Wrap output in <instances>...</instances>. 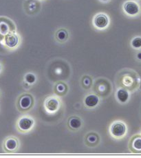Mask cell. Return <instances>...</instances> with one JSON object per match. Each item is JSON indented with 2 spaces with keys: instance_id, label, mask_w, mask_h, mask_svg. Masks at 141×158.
<instances>
[{
  "instance_id": "cell-1",
  "label": "cell",
  "mask_w": 141,
  "mask_h": 158,
  "mask_svg": "<svg viewBox=\"0 0 141 158\" xmlns=\"http://www.w3.org/2000/svg\"><path fill=\"white\" fill-rule=\"evenodd\" d=\"M14 26L10 19L0 17V40H2L7 34L13 33Z\"/></svg>"
},
{
  "instance_id": "cell-2",
  "label": "cell",
  "mask_w": 141,
  "mask_h": 158,
  "mask_svg": "<svg viewBox=\"0 0 141 158\" xmlns=\"http://www.w3.org/2000/svg\"><path fill=\"white\" fill-rule=\"evenodd\" d=\"M110 133L114 137L121 138L127 133V127L122 122H115L111 126Z\"/></svg>"
},
{
  "instance_id": "cell-3",
  "label": "cell",
  "mask_w": 141,
  "mask_h": 158,
  "mask_svg": "<svg viewBox=\"0 0 141 158\" xmlns=\"http://www.w3.org/2000/svg\"><path fill=\"white\" fill-rule=\"evenodd\" d=\"M19 142L15 137H10L6 139L3 144V148L6 153H13L18 148Z\"/></svg>"
},
{
  "instance_id": "cell-4",
  "label": "cell",
  "mask_w": 141,
  "mask_h": 158,
  "mask_svg": "<svg viewBox=\"0 0 141 158\" xmlns=\"http://www.w3.org/2000/svg\"><path fill=\"white\" fill-rule=\"evenodd\" d=\"M45 107L50 113L57 111L60 107V100L55 97L48 98L45 102Z\"/></svg>"
},
{
  "instance_id": "cell-5",
  "label": "cell",
  "mask_w": 141,
  "mask_h": 158,
  "mask_svg": "<svg viewBox=\"0 0 141 158\" xmlns=\"http://www.w3.org/2000/svg\"><path fill=\"white\" fill-rule=\"evenodd\" d=\"M4 42L5 46H6L8 48H14L18 44L19 38L18 36L14 33H10L7 34L2 40Z\"/></svg>"
},
{
  "instance_id": "cell-6",
  "label": "cell",
  "mask_w": 141,
  "mask_h": 158,
  "mask_svg": "<svg viewBox=\"0 0 141 158\" xmlns=\"http://www.w3.org/2000/svg\"><path fill=\"white\" fill-rule=\"evenodd\" d=\"M34 120L28 117H23L19 119L18 122V127L19 130L22 131H28L33 128Z\"/></svg>"
},
{
  "instance_id": "cell-7",
  "label": "cell",
  "mask_w": 141,
  "mask_h": 158,
  "mask_svg": "<svg viewBox=\"0 0 141 158\" xmlns=\"http://www.w3.org/2000/svg\"><path fill=\"white\" fill-rule=\"evenodd\" d=\"M33 97L30 95H24L20 98L19 106L22 110L30 109L33 105Z\"/></svg>"
},
{
  "instance_id": "cell-8",
  "label": "cell",
  "mask_w": 141,
  "mask_h": 158,
  "mask_svg": "<svg viewBox=\"0 0 141 158\" xmlns=\"http://www.w3.org/2000/svg\"><path fill=\"white\" fill-rule=\"evenodd\" d=\"M94 23L99 28H104L108 25L109 20L105 14H99L94 19Z\"/></svg>"
},
{
  "instance_id": "cell-9",
  "label": "cell",
  "mask_w": 141,
  "mask_h": 158,
  "mask_svg": "<svg viewBox=\"0 0 141 158\" xmlns=\"http://www.w3.org/2000/svg\"><path fill=\"white\" fill-rule=\"evenodd\" d=\"M131 151L134 153H141V136L136 135L131 139L130 144Z\"/></svg>"
},
{
  "instance_id": "cell-10",
  "label": "cell",
  "mask_w": 141,
  "mask_h": 158,
  "mask_svg": "<svg viewBox=\"0 0 141 158\" xmlns=\"http://www.w3.org/2000/svg\"><path fill=\"white\" fill-rule=\"evenodd\" d=\"M124 10L126 13L130 15H135L139 11V7L137 4L134 2H128L124 5Z\"/></svg>"
},
{
  "instance_id": "cell-11",
  "label": "cell",
  "mask_w": 141,
  "mask_h": 158,
  "mask_svg": "<svg viewBox=\"0 0 141 158\" xmlns=\"http://www.w3.org/2000/svg\"><path fill=\"white\" fill-rule=\"evenodd\" d=\"M99 98L95 95H90L85 99V104L89 108H94L99 104Z\"/></svg>"
},
{
  "instance_id": "cell-12",
  "label": "cell",
  "mask_w": 141,
  "mask_h": 158,
  "mask_svg": "<svg viewBox=\"0 0 141 158\" xmlns=\"http://www.w3.org/2000/svg\"><path fill=\"white\" fill-rule=\"evenodd\" d=\"M116 97L120 102H121V103H125L128 100L130 95H129V93L127 92V90L124 89H120L117 91Z\"/></svg>"
},
{
  "instance_id": "cell-13",
  "label": "cell",
  "mask_w": 141,
  "mask_h": 158,
  "mask_svg": "<svg viewBox=\"0 0 141 158\" xmlns=\"http://www.w3.org/2000/svg\"><path fill=\"white\" fill-rule=\"evenodd\" d=\"M82 125V122L81 119L76 117H73L70 118L69 120V126L73 129H78Z\"/></svg>"
},
{
  "instance_id": "cell-14",
  "label": "cell",
  "mask_w": 141,
  "mask_h": 158,
  "mask_svg": "<svg viewBox=\"0 0 141 158\" xmlns=\"http://www.w3.org/2000/svg\"><path fill=\"white\" fill-rule=\"evenodd\" d=\"M57 39L61 42H64L67 40V37H68V33L67 32L64 30V29H61L57 33Z\"/></svg>"
},
{
  "instance_id": "cell-15",
  "label": "cell",
  "mask_w": 141,
  "mask_h": 158,
  "mask_svg": "<svg viewBox=\"0 0 141 158\" xmlns=\"http://www.w3.org/2000/svg\"><path fill=\"white\" fill-rule=\"evenodd\" d=\"M131 45L135 48H139L141 47V37H136L132 40Z\"/></svg>"
},
{
  "instance_id": "cell-16",
  "label": "cell",
  "mask_w": 141,
  "mask_h": 158,
  "mask_svg": "<svg viewBox=\"0 0 141 158\" xmlns=\"http://www.w3.org/2000/svg\"><path fill=\"white\" fill-rule=\"evenodd\" d=\"M25 80L29 84H33L36 81V77H35L34 75L32 74V73H28L26 75Z\"/></svg>"
},
{
  "instance_id": "cell-17",
  "label": "cell",
  "mask_w": 141,
  "mask_h": 158,
  "mask_svg": "<svg viewBox=\"0 0 141 158\" xmlns=\"http://www.w3.org/2000/svg\"><path fill=\"white\" fill-rule=\"evenodd\" d=\"M98 137L97 135H88L87 140L88 142L90 143H96L97 142Z\"/></svg>"
},
{
  "instance_id": "cell-18",
  "label": "cell",
  "mask_w": 141,
  "mask_h": 158,
  "mask_svg": "<svg viewBox=\"0 0 141 158\" xmlns=\"http://www.w3.org/2000/svg\"><path fill=\"white\" fill-rule=\"evenodd\" d=\"M57 89L58 91L63 92L64 90H65V86H64L63 84H58L57 86Z\"/></svg>"
},
{
  "instance_id": "cell-19",
  "label": "cell",
  "mask_w": 141,
  "mask_h": 158,
  "mask_svg": "<svg viewBox=\"0 0 141 158\" xmlns=\"http://www.w3.org/2000/svg\"><path fill=\"white\" fill-rule=\"evenodd\" d=\"M137 57H138V59L141 60V52H139V53L137 55Z\"/></svg>"
},
{
  "instance_id": "cell-20",
  "label": "cell",
  "mask_w": 141,
  "mask_h": 158,
  "mask_svg": "<svg viewBox=\"0 0 141 158\" xmlns=\"http://www.w3.org/2000/svg\"><path fill=\"white\" fill-rule=\"evenodd\" d=\"M2 65H1V64H0V73L2 72Z\"/></svg>"
},
{
  "instance_id": "cell-21",
  "label": "cell",
  "mask_w": 141,
  "mask_h": 158,
  "mask_svg": "<svg viewBox=\"0 0 141 158\" xmlns=\"http://www.w3.org/2000/svg\"><path fill=\"white\" fill-rule=\"evenodd\" d=\"M103 1H107V0H103Z\"/></svg>"
}]
</instances>
